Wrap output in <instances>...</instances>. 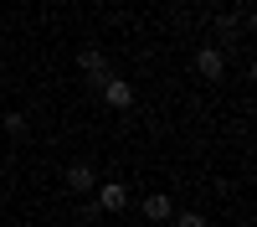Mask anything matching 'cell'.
I'll return each instance as SVG.
<instances>
[{
	"label": "cell",
	"instance_id": "cell-1",
	"mask_svg": "<svg viewBox=\"0 0 257 227\" xmlns=\"http://www.w3.org/2000/svg\"><path fill=\"white\" fill-rule=\"evenodd\" d=\"M62 186H67L72 196H82V191H93V186H98V171H93L88 160H72L67 171H62Z\"/></svg>",
	"mask_w": 257,
	"mask_h": 227
},
{
	"label": "cell",
	"instance_id": "cell-2",
	"mask_svg": "<svg viewBox=\"0 0 257 227\" xmlns=\"http://www.w3.org/2000/svg\"><path fill=\"white\" fill-rule=\"evenodd\" d=\"M77 67H82V78H88L93 88H103V83L113 78V72H108V57H103L98 47H88V52H77Z\"/></svg>",
	"mask_w": 257,
	"mask_h": 227
},
{
	"label": "cell",
	"instance_id": "cell-3",
	"mask_svg": "<svg viewBox=\"0 0 257 227\" xmlns=\"http://www.w3.org/2000/svg\"><path fill=\"white\" fill-rule=\"evenodd\" d=\"M196 72H201L206 83H221V78H226V52H221V47H201V52H196Z\"/></svg>",
	"mask_w": 257,
	"mask_h": 227
},
{
	"label": "cell",
	"instance_id": "cell-4",
	"mask_svg": "<svg viewBox=\"0 0 257 227\" xmlns=\"http://www.w3.org/2000/svg\"><path fill=\"white\" fill-rule=\"evenodd\" d=\"M93 206H98V212H123V206H128V186L123 181H103Z\"/></svg>",
	"mask_w": 257,
	"mask_h": 227
},
{
	"label": "cell",
	"instance_id": "cell-5",
	"mask_svg": "<svg viewBox=\"0 0 257 227\" xmlns=\"http://www.w3.org/2000/svg\"><path fill=\"white\" fill-rule=\"evenodd\" d=\"M103 103H108V109H134V88H128L123 78H108L103 83Z\"/></svg>",
	"mask_w": 257,
	"mask_h": 227
},
{
	"label": "cell",
	"instance_id": "cell-6",
	"mask_svg": "<svg viewBox=\"0 0 257 227\" xmlns=\"http://www.w3.org/2000/svg\"><path fill=\"white\" fill-rule=\"evenodd\" d=\"M211 26H216V36H221V41H231V36L242 31V11H221L216 21H211Z\"/></svg>",
	"mask_w": 257,
	"mask_h": 227
},
{
	"label": "cell",
	"instance_id": "cell-7",
	"mask_svg": "<svg viewBox=\"0 0 257 227\" xmlns=\"http://www.w3.org/2000/svg\"><path fill=\"white\" fill-rule=\"evenodd\" d=\"M144 217L165 222V217H170V196H144Z\"/></svg>",
	"mask_w": 257,
	"mask_h": 227
},
{
	"label": "cell",
	"instance_id": "cell-8",
	"mask_svg": "<svg viewBox=\"0 0 257 227\" xmlns=\"http://www.w3.org/2000/svg\"><path fill=\"white\" fill-rule=\"evenodd\" d=\"M6 129H11V134H26V114L11 109V114H6Z\"/></svg>",
	"mask_w": 257,
	"mask_h": 227
},
{
	"label": "cell",
	"instance_id": "cell-9",
	"mask_svg": "<svg viewBox=\"0 0 257 227\" xmlns=\"http://www.w3.org/2000/svg\"><path fill=\"white\" fill-rule=\"evenodd\" d=\"M175 227H211L201 212H185V217H175Z\"/></svg>",
	"mask_w": 257,
	"mask_h": 227
}]
</instances>
